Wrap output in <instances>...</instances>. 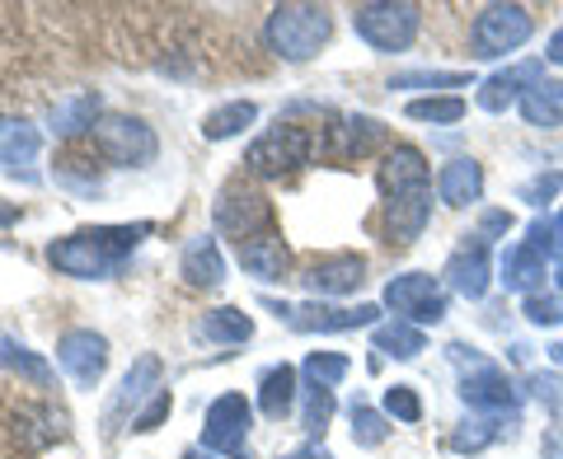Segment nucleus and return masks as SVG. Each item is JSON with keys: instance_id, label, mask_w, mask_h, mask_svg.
I'll return each instance as SVG.
<instances>
[{"instance_id": "obj_1", "label": "nucleus", "mask_w": 563, "mask_h": 459, "mask_svg": "<svg viewBox=\"0 0 563 459\" xmlns=\"http://www.w3.org/2000/svg\"><path fill=\"white\" fill-rule=\"evenodd\" d=\"M146 235H151L146 221L141 225H85V229H76V235L52 244L47 258H52V268L76 277V281H103L132 258V249Z\"/></svg>"}, {"instance_id": "obj_2", "label": "nucleus", "mask_w": 563, "mask_h": 459, "mask_svg": "<svg viewBox=\"0 0 563 459\" xmlns=\"http://www.w3.org/2000/svg\"><path fill=\"white\" fill-rule=\"evenodd\" d=\"M333 20L324 5H277L263 24V43L282 61H310L329 43Z\"/></svg>"}, {"instance_id": "obj_3", "label": "nucleus", "mask_w": 563, "mask_h": 459, "mask_svg": "<svg viewBox=\"0 0 563 459\" xmlns=\"http://www.w3.org/2000/svg\"><path fill=\"white\" fill-rule=\"evenodd\" d=\"M320 150V136L310 127H296V122H277L273 132H263L250 150H244V165H250L258 179H287V173L306 169Z\"/></svg>"}, {"instance_id": "obj_4", "label": "nucleus", "mask_w": 563, "mask_h": 459, "mask_svg": "<svg viewBox=\"0 0 563 459\" xmlns=\"http://www.w3.org/2000/svg\"><path fill=\"white\" fill-rule=\"evenodd\" d=\"M418 24H422V10L409 5V0H380V5H357L352 10V29L357 38L376 52H404L418 38Z\"/></svg>"}, {"instance_id": "obj_5", "label": "nucleus", "mask_w": 563, "mask_h": 459, "mask_svg": "<svg viewBox=\"0 0 563 459\" xmlns=\"http://www.w3.org/2000/svg\"><path fill=\"white\" fill-rule=\"evenodd\" d=\"M95 146L103 160H113L118 169H141L155 160V132L146 127L141 117H128V113H103L99 127H95Z\"/></svg>"}, {"instance_id": "obj_6", "label": "nucleus", "mask_w": 563, "mask_h": 459, "mask_svg": "<svg viewBox=\"0 0 563 459\" xmlns=\"http://www.w3.org/2000/svg\"><path fill=\"white\" fill-rule=\"evenodd\" d=\"M385 305H390L404 324H442L446 320V291L442 281L428 277V272H404V277H390L385 287Z\"/></svg>"}, {"instance_id": "obj_7", "label": "nucleus", "mask_w": 563, "mask_h": 459, "mask_svg": "<svg viewBox=\"0 0 563 459\" xmlns=\"http://www.w3.org/2000/svg\"><path fill=\"white\" fill-rule=\"evenodd\" d=\"M250 422H254L250 399L235 394V390L221 394L207 408V417H202V446L225 455V459H250V446H244V436H250Z\"/></svg>"}, {"instance_id": "obj_8", "label": "nucleus", "mask_w": 563, "mask_h": 459, "mask_svg": "<svg viewBox=\"0 0 563 459\" xmlns=\"http://www.w3.org/2000/svg\"><path fill=\"white\" fill-rule=\"evenodd\" d=\"M531 10L526 5H484L474 20V57H507L531 38Z\"/></svg>"}, {"instance_id": "obj_9", "label": "nucleus", "mask_w": 563, "mask_h": 459, "mask_svg": "<svg viewBox=\"0 0 563 459\" xmlns=\"http://www.w3.org/2000/svg\"><path fill=\"white\" fill-rule=\"evenodd\" d=\"M211 216H217L221 235H231L235 244H244V239H254V235H268L273 206H268L263 192L244 188V183H231V188H221V198H217V206H211Z\"/></svg>"}, {"instance_id": "obj_10", "label": "nucleus", "mask_w": 563, "mask_h": 459, "mask_svg": "<svg viewBox=\"0 0 563 459\" xmlns=\"http://www.w3.org/2000/svg\"><path fill=\"white\" fill-rule=\"evenodd\" d=\"M277 320H287L296 333H352V328H376L380 305H329V300H310V305H273Z\"/></svg>"}, {"instance_id": "obj_11", "label": "nucleus", "mask_w": 563, "mask_h": 459, "mask_svg": "<svg viewBox=\"0 0 563 459\" xmlns=\"http://www.w3.org/2000/svg\"><path fill=\"white\" fill-rule=\"evenodd\" d=\"M57 366L70 376L76 390H95L103 380V370H109V338L95 328H70L57 343Z\"/></svg>"}, {"instance_id": "obj_12", "label": "nucleus", "mask_w": 563, "mask_h": 459, "mask_svg": "<svg viewBox=\"0 0 563 459\" xmlns=\"http://www.w3.org/2000/svg\"><path fill=\"white\" fill-rule=\"evenodd\" d=\"M301 287L314 295V300H339V295H352L366 281V258L362 254H329V258H310L301 268Z\"/></svg>"}, {"instance_id": "obj_13", "label": "nucleus", "mask_w": 563, "mask_h": 459, "mask_svg": "<svg viewBox=\"0 0 563 459\" xmlns=\"http://www.w3.org/2000/svg\"><path fill=\"white\" fill-rule=\"evenodd\" d=\"M385 136H390V132H385V122L347 113V117L333 122V127H324V155H329V160H339V165L362 160V155H372V150L385 146Z\"/></svg>"}, {"instance_id": "obj_14", "label": "nucleus", "mask_w": 563, "mask_h": 459, "mask_svg": "<svg viewBox=\"0 0 563 459\" xmlns=\"http://www.w3.org/2000/svg\"><path fill=\"white\" fill-rule=\"evenodd\" d=\"M432 221V188H418V192H404V198L385 202V244L395 249H409V244L428 229Z\"/></svg>"}, {"instance_id": "obj_15", "label": "nucleus", "mask_w": 563, "mask_h": 459, "mask_svg": "<svg viewBox=\"0 0 563 459\" xmlns=\"http://www.w3.org/2000/svg\"><path fill=\"white\" fill-rule=\"evenodd\" d=\"M461 399L470 403L474 413H507L517 403V390H512V380H507V370L503 366H474L465 370V380H461Z\"/></svg>"}, {"instance_id": "obj_16", "label": "nucleus", "mask_w": 563, "mask_h": 459, "mask_svg": "<svg viewBox=\"0 0 563 459\" xmlns=\"http://www.w3.org/2000/svg\"><path fill=\"white\" fill-rule=\"evenodd\" d=\"M446 287L455 291V295H465V300H484V291H488V277H493V268H488V244L474 235L470 244H461V249L451 254V262H446Z\"/></svg>"}, {"instance_id": "obj_17", "label": "nucleus", "mask_w": 563, "mask_h": 459, "mask_svg": "<svg viewBox=\"0 0 563 459\" xmlns=\"http://www.w3.org/2000/svg\"><path fill=\"white\" fill-rule=\"evenodd\" d=\"M376 183H380V192H385V202L404 198V192L428 188V160H422V150H418V146H395V150H385V160H380V169H376Z\"/></svg>"}, {"instance_id": "obj_18", "label": "nucleus", "mask_w": 563, "mask_h": 459, "mask_svg": "<svg viewBox=\"0 0 563 459\" xmlns=\"http://www.w3.org/2000/svg\"><path fill=\"white\" fill-rule=\"evenodd\" d=\"M161 370H165L161 357H136V361H132V370L122 376L118 394H113V403H109V427H118L122 413H136L146 399L161 394Z\"/></svg>"}, {"instance_id": "obj_19", "label": "nucleus", "mask_w": 563, "mask_h": 459, "mask_svg": "<svg viewBox=\"0 0 563 459\" xmlns=\"http://www.w3.org/2000/svg\"><path fill=\"white\" fill-rule=\"evenodd\" d=\"M240 268L254 281H282L291 268V254H287V244H282V235L268 229V235H254L240 244Z\"/></svg>"}, {"instance_id": "obj_20", "label": "nucleus", "mask_w": 563, "mask_h": 459, "mask_svg": "<svg viewBox=\"0 0 563 459\" xmlns=\"http://www.w3.org/2000/svg\"><path fill=\"white\" fill-rule=\"evenodd\" d=\"M540 66L536 61H526V66H512V70H498L493 80H484V90H479V109L484 113H507L512 103H521V94L531 90V85H540Z\"/></svg>"}, {"instance_id": "obj_21", "label": "nucleus", "mask_w": 563, "mask_h": 459, "mask_svg": "<svg viewBox=\"0 0 563 459\" xmlns=\"http://www.w3.org/2000/svg\"><path fill=\"white\" fill-rule=\"evenodd\" d=\"M103 117V99L99 90H76L57 99V109H52V136H80V132H95Z\"/></svg>"}, {"instance_id": "obj_22", "label": "nucleus", "mask_w": 563, "mask_h": 459, "mask_svg": "<svg viewBox=\"0 0 563 459\" xmlns=\"http://www.w3.org/2000/svg\"><path fill=\"white\" fill-rule=\"evenodd\" d=\"M38 150H43V132L38 127H29V122H10V117H0V165H10L14 179H33V160H38Z\"/></svg>"}, {"instance_id": "obj_23", "label": "nucleus", "mask_w": 563, "mask_h": 459, "mask_svg": "<svg viewBox=\"0 0 563 459\" xmlns=\"http://www.w3.org/2000/svg\"><path fill=\"white\" fill-rule=\"evenodd\" d=\"M184 277H188V287H202V291H211V287H221L225 281V258H221V249H217V239L211 235H192L184 244Z\"/></svg>"}, {"instance_id": "obj_24", "label": "nucleus", "mask_w": 563, "mask_h": 459, "mask_svg": "<svg viewBox=\"0 0 563 459\" xmlns=\"http://www.w3.org/2000/svg\"><path fill=\"white\" fill-rule=\"evenodd\" d=\"M437 198H442L446 206H470L484 198V169L470 160H451L442 173H437Z\"/></svg>"}, {"instance_id": "obj_25", "label": "nucleus", "mask_w": 563, "mask_h": 459, "mask_svg": "<svg viewBox=\"0 0 563 459\" xmlns=\"http://www.w3.org/2000/svg\"><path fill=\"white\" fill-rule=\"evenodd\" d=\"M521 117L531 122V127H563V85L559 80H540L531 90L521 94Z\"/></svg>"}, {"instance_id": "obj_26", "label": "nucleus", "mask_w": 563, "mask_h": 459, "mask_svg": "<svg viewBox=\"0 0 563 459\" xmlns=\"http://www.w3.org/2000/svg\"><path fill=\"white\" fill-rule=\"evenodd\" d=\"M291 403H296V370L287 361L273 366V370H263V380H258V408H263V417L282 422L291 413Z\"/></svg>"}, {"instance_id": "obj_27", "label": "nucleus", "mask_w": 563, "mask_h": 459, "mask_svg": "<svg viewBox=\"0 0 563 459\" xmlns=\"http://www.w3.org/2000/svg\"><path fill=\"white\" fill-rule=\"evenodd\" d=\"M540 281H544V258L536 249H526V244H512V249L503 254V287L536 295Z\"/></svg>"}, {"instance_id": "obj_28", "label": "nucleus", "mask_w": 563, "mask_h": 459, "mask_svg": "<svg viewBox=\"0 0 563 459\" xmlns=\"http://www.w3.org/2000/svg\"><path fill=\"white\" fill-rule=\"evenodd\" d=\"M372 343H376V351H385V357L413 361L418 351H428V333L413 328V324H404V320H395V324H376L372 328Z\"/></svg>"}, {"instance_id": "obj_29", "label": "nucleus", "mask_w": 563, "mask_h": 459, "mask_svg": "<svg viewBox=\"0 0 563 459\" xmlns=\"http://www.w3.org/2000/svg\"><path fill=\"white\" fill-rule=\"evenodd\" d=\"M198 333L207 343H250L254 338V320L235 305H221V310H207V320L198 324Z\"/></svg>"}, {"instance_id": "obj_30", "label": "nucleus", "mask_w": 563, "mask_h": 459, "mask_svg": "<svg viewBox=\"0 0 563 459\" xmlns=\"http://www.w3.org/2000/svg\"><path fill=\"white\" fill-rule=\"evenodd\" d=\"M254 117H258L254 103H250V99H235V103H225V109H217V113L202 117V136H207V141H231V136H240L244 127H254Z\"/></svg>"}, {"instance_id": "obj_31", "label": "nucleus", "mask_w": 563, "mask_h": 459, "mask_svg": "<svg viewBox=\"0 0 563 459\" xmlns=\"http://www.w3.org/2000/svg\"><path fill=\"white\" fill-rule=\"evenodd\" d=\"M14 432H20L29 446H47V440H57L66 432V417L57 408H20L14 413Z\"/></svg>"}, {"instance_id": "obj_32", "label": "nucleus", "mask_w": 563, "mask_h": 459, "mask_svg": "<svg viewBox=\"0 0 563 459\" xmlns=\"http://www.w3.org/2000/svg\"><path fill=\"white\" fill-rule=\"evenodd\" d=\"M0 366L14 370V376H24V380H33V384L52 380V366L38 357V351H29L20 338H0Z\"/></svg>"}, {"instance_id": "obj_33", "label": "nucleus", "mask_w": 563, "mask_h": 459, "mask_svg": "<svg viewBox=\"0 0 563 459\" xmlns=\"http://www.w3.org/2000/svg\"><path fill=\"white\" fill-rule=\"evenodd\" d=\"M409 113L413 122H432V127H451V122L465 117V99L461 94H432V99H409Z\"/></svg>"}, {"instance_id": "obj_34", "label": "nucleus", "mask_w": 563, "mask_h": 459, "mask_svg": "<svg viewBox=\"0 0 563 459\" xmlns=\"http://www.w3.org/2000/svg\"><path fill=\"white\" fill-rule=\"evenodd\" d=\"M498 436H503V417H498V413H479V417H465V422H461V432L451 436V446L461 450V455H474V450L493 446Z\"/></svg>"}, {"instance_id": "obj_35", "label": "nucleus", "mask_w": 563, "mask_h": 459, "mask_svg": "<svg viewBox=\"0 0 563 459\" xmlns=\"http://www.w3.org/2000/svg\"><path fill=\"white\" fill-rule=\"evenodd\" d=\"M470 85V70H404L390 80V90H461Z\"/></svg>"}, {"instance_id": "obj_36", "label": "nucleus", "mask_w": 563, "mask_h": 459, "mask_svg": "<svg viewBox=\"0 0 563 459\" xmlns=\"http://www.w3.org/2000/svg\"><path fill=\"white\" fill-rule=\"evenodd\" d=\"M301 370H306L310 384H320V390H333V384H339L347 370H352V361L343 357V351H310Z\"/></svg>"}, {"instance_id": "obj_37", "label": "nucleus", "mask_w": 563, "mask_h": 459, "mask_svg": "<svg viewBox=\"0 0 563 459\" xmlns=\"http://www.w3.org/2000/svg\"><path fill=\"white\" fill-rule=\"evenodd\" d=\"M385 436H390V427H385V413L366 408V403H352V440L372 450V446H380Z\"/></svg>"}, {"instance_id": "obj_38", "label": "nucleus", "mask_w": 563, "mask_h": 459, "mask_svg": "<svg viewBox=\"0 0 563 459\" xmlns=\"http://www.w3.org/2000/svg\"><path fill=\"white\" fill-rule=\"evenodd\" d=\"M329 417H333V390H320V384H310L306 390V413H301V427L310 436H320L329 427Z\"/></svg>"}, {"instance_id": "obj_39", "label": "nucleus", "mask_w": 563, "mask_h": 459, "mask_svg": "<svg viewBox=\"0 0 563 459\" xmlns=\"http://www.w3.org/2000/svg\"><path fill=\"white\" fill-rule=\"evenodd\" d=\"M385 413L413 427V422H422V403H418V394L409 390V384H390V390H385Z\"/></svg>"}, {"instance_id": "obj_40", "label": "nucleus", "mask_w": 563, "mask_h": 459, "mask_svg": "<svg viewBox=\"0 0 563 459\" xmlns=\"http://www.w3.org/2000/svg\"><path fill=\"white\" fill-rule=\"evenodd\" d=\"M521 310H526V320H531L536 328H554V324L563 320V305H559V300H554V295H540V291L526 295Z\"/></svg>"}, {"instance_id": "obj_41", "label": "nucleus", "mask_w": 563, "mask_h": 459, "mask_svg": "<svg viewBox=\"0 0 563 459\" xmlns=\"http://www.w3.org/2000/svg\"><path fill=\"white\" fill-rule=\"evenodd\" d=\"M526 249H536L540 258H554L563 244H559V229H554V221H531V229H526Z\"/></svg>"}, {"instance_id": "obj_42", "label": "nucleus", "mask_w": 563, "mask_h": 459, "mask_svg": "<svg viewBox=\"0 0 563 459\" xmlns=\"http://www.w3.org/2000/svg\"><path fill=\"white\" fill-rule=\"evenodd\" d=\"M563 188V169H550V173H536L531 183H521V202H531V206H544L554 198V192Z\"/></svg>"}, {"instance_id": "obj_43", "label": "nucleus", "mask_w": 563, "mask_h": 459, "mask_svg": "<svg viewBox=\"0 0 563 459\" xmlns=\"http://www.w3.org/2000/svg\"><path fill=\"white\" fill-rule=\"evenodd\" d=\"M165 417H169V390H161V394H155V399L146 403V408H141V413L132 417V432H155Z\"/></svg>"}, {"instance_id": "obj_44", "label": "nucleus", "mask_w": 563, "mask_h": 459, "mask_svg": "<svg viewBox=\"0 0 563 459\" xmlns=\"http://www.w3.org/2000/svg\"><path fill=\"white\" fill-rule=\"evenodd\" d=\"M531 390H536L540 403H550V408L563 403V380L559 376H531Z\"/></svg>"}, {"instance_id": "obj_45", "label": "nucleus", "mask_w": 563, "mask_h": 459, "mask_svg": "<svg viewBox=\"0 0 563 459\" xmlns=\"http://www.w3.org/2000/svg\"><path fill=\"white\" fill-rule=\"evenodd\" d=\"M479 229H484V244H488V235H507V229H512V216H507V211H488V216L479 221Z\"/></svg>"}, {"instance_id": "obj_46", "label": "nucleus", "mask_w": 563, "mask_h": 459, "mask_svg": "<svg viewBox=\"0 0 563 459\" xmlns=\"http://www.w3.org/2000/svg\"><path fill=\"white\" fill-rule=\"evenodd\" d=\"M544 57H550L554 66H563V24L554 29V38H550V47H544Z\"/></svg>"}, {"instance_id": "obj_47", "label": "nucleus", "mask_w": 563, "mask_h": 459, "mask_svg": "<svg viewBox=\"0 0 563 459\" xmlns=\"http://www.w3.org/2000/svg\"><path fill=\"white\" fill-rule=\"evenodd\" d=\"M282 459H333L324 446H314V440H310V446L306 450H291V455H282Z\"/></svg>"}, {"instance_id": "obj_48", "label": "nucleus", "mask_w": 563, "mask_h": 459, "mask_svg": "<svg viewBox=\"0 0 563 459\" xmlns=\"http://www.w3.org/2000/svg\"><path fill=\"white\" fill-rule=\"evenodd\" d=\"M14 221H20V206H14V202H5V198H0V229H5V225H14Z\"/></svg>"}, {"instance_id": "obj_49", "label": "nucleus", "mask_w": 563, "mask_h": 459, "mask_svg": "<svg viewBox=\"0 0 563 459\" xmlns=\"http://www.w3.org/2000/svg\"><path fill=\"white\" fill-rule=\"evenodd\" d=\"M550 357H554V366H563V343H554V347H550Z\"/></svg>"}, {"instance_id": "obj_50", "label": "nucleus", "mask_w": 563, "mask_h": 459, "mask_svg": "<svg viewBox=\"0 0 563 459\" xmlns=\"http://www.w3.org/2000/svg\"><path fill=\"white\" fill-rule=\"evenodd\" d=\"M554 281H559V287H563V254H559V262H554Z\"/></svg>"}, {"instance_id": "obj_51", "label": "nucleus", "mask_w": 563, "mask_h": 459, "mask_svg": "<svg viewBox=\"0 0 563 459\" xmlns=\"http://www.w3.org/2000/svg\"><path fill=\"white\" fill-rule=\"evenodd\" d=\"M554 229H559V244H563V211H559V221H554Z\"/></svg>"}, {"instance_id": "obj_52", "label": "nucleus", "mask_w": 563, "mask_h": 459, "mask_svg": "<svg viewBox=\"0 0 563 459\" xmlns=\"http://www.w3.org/2000/svg\"><path fill=\"white\" fill-rule=\"evenodd\" d=\"M184 459H202V455H184Z\"/></svg>"}]
</instances>
